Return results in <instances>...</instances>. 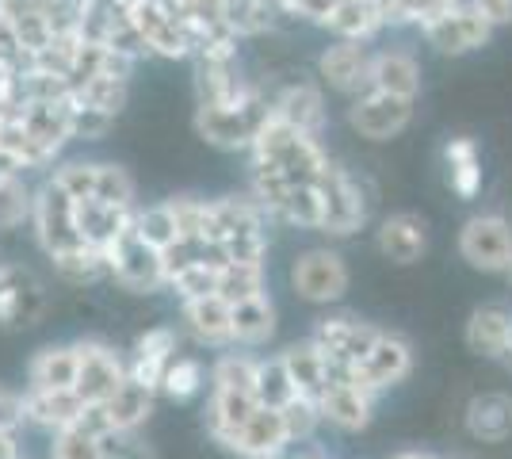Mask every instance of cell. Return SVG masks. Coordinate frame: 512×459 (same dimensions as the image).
Instances as JSON below:
<instances>
[{"instance_id":"obj_1","label":"cell","mask_w":512,"mask_h":459,"mask_svg":"<svg viewBox=\"0 0 512 459\" xmlns=\"http://www.w3.org/2000/svg\"><path fill=\"white\" fill-rule=\"evenodd\" d=\"M272 119V96L260 85H253V92L234 104V108H195V131L203 142H211L218 150H249L253 138L260 134V127Z\"/></svg>"},{"instance_id":"obj_2","label":"cell","mask_w":512,"mask_h":459,"mask_svg":"<svg viewBox=\"0 0 512 459\" xmlns=\"http://www.w3.org/2000/svg\"><path fill=\"white\" fill-rule=\"evenodd\" d=\"M318 192H321V203H325L321 234H329V238H348V234H356V230L367 226L375 199L363 188L360 176H352L348 169L329 161L325 173L318 176Z\"/></svg>"},{"instance_id":"obj_3","label":"cell","mask_w":512,"mask_h":459,"mask_svg":"<svg viewBox=\"0 0 512 459\" xmlns=\"http://www.w3.org/2000/svg\"><path fill=\"white\" fill-rule=\"evenodd\" d=\"M31 226H35V241L43 245L46 257H62V253H73L85 245L81 230H77V199L65 196L50 176L43 180V188H35Z\"/></svg>"},{"instance_id":"obj_4","label":"cell","mask_w":512,"mask_h":459,"mask_svg":"<svg viewBox=\"0 0 512 459\" xmlns=\"http://www.w3.org/2000/svg\"><path fill=\"white\" fill-rule=\"evenodd\" d=\"M348 284H352V272H348V261L337 249L314 245V249L299 253L295 264H291V291L299 295L302 303H341L348 295Z\"/></svg>"},{"instance_id":"obj_5","label":"cell","mask_w":512,"mask_h":459,"mask_svg":"<svg viewBox=\"0 0 512 459\" xmlns=\"http://www.w3.org/2000/svg\"><path fill=\"white\" fill-rule=\"evenodd\" d=\"M459 257L486 276H505L512 264V219L486 211L470 215L459 230Z\"/></svg>"},{"instance_id":"obj_6","label":"cell","mask_w":512,"mask_h":459,"mask_svg":"<svg viewBox=\"0 0 512 459\" xmlns=\"http://www.w3.org/2000/svg\"><path fill=\"white\" fill-rule=\"evenodd\" d=\"M73 345H77V360H81L73 391L81 394L88 406H104L107 398L127 383V360L100 337H85V341H73Z\"/></svg>"},{"instance_id":"obj_7","label":"cell","mask_w":512,"mask_h":459,"mask_svg":"<svg viewBox=\"0 0 512 459\" xmlns=\"http://www.w3.org/2000/svg\"><path fill=\"white\" fill-rule=\"evenodd\" d=\"M409 372H413V345H409L402 333H390L383 329L375 337L371 352L356 364V383H360L367 394H386L390 387L406 383Z\"/></svg>"},{"instance_id":"obj_8","label":"cell","mask_w":512,"mask_h":459,"mask_svg":"<svg viewBox=\"0 0 512 459\" xmlns=\"http://www.w3.org/2000/svg\"><path fill=\"white\" fill-rule=\"evenodd\" d=\"M413 123V100H398L386 92H363L348 100V127L367 142H390Z\"/></svg>"},{"instance_id":"obj_9","label":"cell","mask_w":512,"mask_h":459,"mask_svg":"<svg viewBox=\"0 0 512 459\" xmlns=\"http://www.w3.org/2000/svg\"><path fill=\"white\" fill-rule=\"evenodd\" d=\"M318 85L356 100L363 92H371V50L363 43L337 39L318 54Z\"/></svg>"},{"instance_id":"obj_10","label":"cell","mask_w":512,"mask_h":459,"mask_svg":"<svg viewBox=\"0 0 512 459\" xmlns=\"http://www.w3.org/2000/svg\"><path fill=\"white\" fill-rule=\"evenodd\" d=\"M421 35H425V43L436 46L440 54L463 58V54H474V50H482V46L490 43L493 27L463 0V4H455L451 12L428 20L425 27H421Z\"/></svg>"},{"instance_id":"obj_11","label":"cell","mask_w":512,"mask_h":459,"mask_svg":"<svg viewBox=\"0 0 512 459\" xmlns=\"http://www.w3.org/2000/svg\"><path fill=\"white\" fill-rule=\"evenodd\" d=\"M107 272H111L115 284H123L127 291H142V295H153V291L169 287L161 253L150 249L146 241H138L134 234L107 253Z\"/></svg>"},{"instance_id":"obj_12","label":"cell","mask_w":512,"mask_h":459,"mask_svg":"<svg viewBox=\"0 0 512 459\" xmlns=\"http://www.w3.org/2000/svg\"><path fill=\"white\" fill-rule=\"evenodd\" d=\"M379 333H383L379 326H367V322L352 318V314H329V318H321L318 326H314L310 341L325 352V360L360 364L363 356L371 352V345H375Z\"/></svg>"},{"instance_id":"obj_13","label":"cell","mask_w":512,"mask_h":459,"mask_svg":"<svg viewBox=\"0 0 512 459\" xmlns=\"http://www.w3.org/2000/svg\"><path fill=\"white\" fill-rule=\"evenodd\" d=\"M176 349H180L176 326L146 329V333L134 341V352L127 356V379L150 387V391H161V379H165L169 364L176 360Z\"/></svg>"},{"instance_id":"obj_14","label":"cell","mask_w":512,"mask_h":459,"mask_svg":"<svg viewBox=\"0 0 512 459\" xmlns=\"http://www.w3.org/2000/svg\"><path fill=\"white\" fill-rule=\"evenodd\" d=\"M134 211L130 207H111V203H100V199H81L77 203V230H81L85 245L100 249L107 257L115 245H123L134 234Z\"/></svg>"},{"instance_id":"obj_15","label":"cell","mask_w":512,"mask_h":459,"mask_svg":"<svg viewBox=\"0 0 512 459\" xmlns=\"http://www.w3.org/2000/svg\"><path fill=\"white\" fill-rule=\"evenodd\" d=\"M375 249L390 264H417L428 249V222L413 211H394L375 230Z\"/></svg>"},{"instance_id":"obj_16","label":"cell","mask_w":512,"mask_h":459,"mask_svg":"<svg viewBox=\"0 0 512 459\" xmlns=\"http://www.w3.org/2000/svg\"><path fill=\"white\" fill-rule=\"evenodd\" d=\"M180 318L199 345L211 349H234V306L222 295H207V299H192L180 303Z\"/></svg>"},{"instance_id":"obj_17","label":"cell","mask_w":512,"mask_h":459,"mask_svg":"<svg viewBox=\"0 0 512 459\" xmlns=\"http://www.w3.org/2000/svg\"><path fill=\"white\" fill-rule=\"evenodd\" d=\"M371 88L417 104V96H421V62L402 46L375 50L371 54Z\"/></svg>"},{"instance_id":"obj_18","label":"cell","mask_w":512,"mask_h":459,"mask_svg":"<svg viewBox=\"0 0 512 459\" xmlns=\"http://www.w3.org/2000/svg\"><path fill=\"white\" fill-rule=\"evenodd\" d=\"M85 406L88 402L77 391H35V387L23 391V417H27V425H35L43 433L73 429L85 414Z\"/></svg>"},{"instance_id":"obj_19","label":"cell","mask_w":512,"mask_h":459,"mask_svg":"<svg viewBox=\"0 0 512 459\" xmlns=\"http://www.w3.org/2000/svg\"><path fill=\"white\" fill-rule=\"evenodd\" d=\"M375 402L379 398L363 391L360 383H329L318 398L321 417L329 425H337L341 433H360V429H367L371 417H375Z\"/></svg>"},{"instance_id":"obj_20","label":"cell","mask_w":512,"mask_h":459,"mask_svg":"<svg viewBox=\"0 0 512 459\" xmlns=\"http://www.w3.org/2000/svg\"><path fill=\"white\" fill-rule=\"evenodd\" d=\"M272 111H276L283 123L299 127L302 134H314V138H321L325 119H329L321 85H314V81H295V85L279 88L276 96H272Z\"/></svg>"},{"instance_id":"obj_21","label":"cell","mask_w":512,"mask_h":459,"mask_svg":"<svg viewBox=\"0 0 512 459\" xmlns=\"http://www.w3.org/2000/svg\"><path fill=\"white\" fill-rule=\"evenodd\" d=\"M253 92V81L237 73V62H199L195 58V96L207 108H234Z\"/></svg>"},{"instance_id":"obj_22","label":"cell","mask_w":512,"mask_h":459,"mask_svg":"<svg viewBox=\"0 0 512 459\" xmlns=\"http://www.w3.org/2000/svg\"><path fill=\"white\" fill-rule=\"evenodd\" d=\"M467 345L478 356L505 360L512 349V314L501 303H486L470 314L467 322Z\"/></svg>"},{"instance_id":"obj_23","label":"cell","mask_w":512,"mask_h":459,"mask_svg":"<svg viewBox=\"0 0 512 459\" xmlns=\"http://www.w3.org/2000/svg\"><path fill=\"white\" fill-rule=\"evenodd\" d=\"M77 345H43L27 364V387L35 391H73L77 387Z\"/></svg>"},{"instance_id":"obj_24","label":"cell","mask_w":512,"mask_h":459,"mask_svg":"<svg viewBox=\"0 0 512 459\" xmlns=\"http://www.w3.org/2000/svg\"><path fill=\"white\" fill-rule=\"evenodd\" d=\"M467 433L482 444H501L512 437V398L501 391L474 394L467 402Z\"/></svg>"},{"instance_id":"obj_25","label":"cell","mask_w":512,"mask_h":459,"mask_svg":"<svg viewBox=\"0 0 512 459\" xmlns=\"http://www.w3.org/2000/svg\"><path fill=\"white\" fill-rule=\"evenodd\" d=\"M260 406L253 394H237V391H211L207 402V433L214 437V444H222L226 452H234L237 433L241 425L253 417V410Z\"/></svg>"},{"instance_id":"obj_26","label":"cell","mask_w":512,"mask_h":459,"mask_svg":"<svg viewBox=\"0 0 512 459\" xmlns=\"http://www.w3.org/2000/svg\"><path fill=\"white\" fill-rule=\"evenodd\" d=\"M444 169H448V188L459 199H474L482 192V150L467 134H455L444 142Z\"/></svg>"},{"instance_id":"obj_27","label":"cell","mask_w":512,"mask_h":459,"mask_svg":"<svg viewBox=\"0 0 512 459\" xmlns=\"http://www.w3.org/2000/svg\"><path fill=\"white\" fill-rule=\"evenodd\" d=\"M73 100V96H69ZM69 100H31V104H20L16 115L27 131L35 134L43 146H50L54 153L65 150V142H73L69 134Z\"/></svg>"},{"instance_id":"obj_28","label":"cell","mask_w":512,"mask_h":459,"mask_svg":"<svg viewBox=\"0 0 512 459\" xmlns=\"http://www.w3.org/2000/svg\"><path fill=\"white\" fill-rule=\"evenodd\" d=\"M279 356H283L287 372H291V379H295V391H299L302 398H314V402H318L321 391L329 387V360H325V352L306 337V341L287 345Z\"/></svg>"},{"instance_id":"obj_29","label":"cell","mask_w":512,"mask_h":459,"mask_svg":"<svg viewBox=\"0 0 512 459\" xmlns=\"http://www.w3.org/2000/svg\"><path fill=\"white\" fill-rule=\"evenodd\" d=\"M325 31H333L337 39H348V43H371L379 31L386 27V16L371 4V0H341L329 20L321 23Z\"/></svg>"},{"instance_id":"obj_30","label":"cell","mask_w":512,"mask_h":459,"mask_svg":"<svg viewBox=\"0 0 512 459\" xmlns=\"http://www.w3.org/2000/svg\"><path fill=\"white\" fill-rule=\"evenodd\" d=\"M43 310V287L27 272L12 268V276L0 284V322L4 326H31Z\"/></svg>"},{"instance_id":"obj_31","label":"cell","mask_w":512,"mask_h":459,"mask_svg":"<svg viewBox=\"0 0 512 459\" xmlns=\"http://www.w3.org/2000/svg\"><path fill=\"white\" fill-rule=\"evenodd\" d=\"M276 337V303L268 295L234 306V349H260Z\"/></svg>"},{"instance_id":"obj_32","label":"cell","mask_w":512,"mask_h":459,"mask_svg":"<svg viewBox=\"0 0 512 459\" xmlns=\"http://www.w3.org/2000/svg\"><path fill=\"white\" fill-rule=\"evenodd\" d=\"M153 394L150 387H142V383H134L127 379L119 391L111 394L104 402L107 410V421H111V429H127V433H138L153 414Z\"/></svg>"},{"instance_id":"obj_33","label":"cell","mask_w":512,"mask_h":459,"mask_svg":"<svg viewBox=\"0 0 512 459\" xmlns=\"http://www.w3.org/2000/svg\"><path fill=\"white\" fill-rule=\"evenodd\" d=\"M0 150L8 153V157L20 165V169H43V165H50V161L58 157L50 146H43L35 134L23 127L16 111H12V115L0 123Z\"/></svg>"},{"instance_id":"obj_34","label":"cell","mask_w":512,"mask_h":459,"mask_svg":"<svg viewBox=\"0 0 512 459\" xmlns=\"http://www.w3.org/2000/svg\"><path fill=\"white\" fill-rule=\"evenodd\" d=\"M256 364L260 356L245 349H226L211 364V391H237V394H253L256 387ZM256 398V394H253Z\"/></svg>"},{"instance_id":"obj_35","label":"cell","mask_w":512,"mask_h":459,"mask_svg":"<svg viewBox=\"0 0 512 459\" xmlns=\"http://www.w3.org/2000/svg\"><path fill=\"white\" fill-rule=\"evenodd\" d=\"M218 295L230 306L268 295V272H264V264L226 261L222 264V276H218Z\"/></svg>"},{"instance_id":"obj_36","label":"cell","mask_w":512,"mask_h":459,"mask_svg":"<svg viewBox=\"0 0 512 459\" xmlns=\"http://www.w3.org/2000/svg\"><path fill=\"white\" fill-rule=\"evenodd\" d=\"M134 238L146 241L157 253H165V249H172V245L180 241V230H176V215H172L169 199L134 211Z\"/></svg>"},{"instance_id":"obj_37","label":"cell","mask_w":512,"mask_h":459,"mask_svg":"<svg viewBox=\"0 0 512 459\" xmlns=\"http://www.w3.org/2000/svg\"><path fill=\"white\" fill-rule=\"evenodd\" d=\"M256 402L260 406H272V410H283L291 398H295V379L287 372V364H283V356H260V364H256Z\"/></svg>"},{"instance_id":"obj_38","label":"cell","mask_w":512,"mask_h":459,"mask_svg":"<svg viewBox=\"0 0 512 459\" xmlns=\"http://www.w3.org/2000/svg\"><path fill=\"white\" fill-rule=\"evenodd\" d=\"M218 276H222V264L195 257L188 268H180V272L172 276L169 287L176 291V299H180V303H192V299H207V295H218Z\"/></svg>"},{"instance_id":"obj_39","label":"cell","mask_w":512,"mask_h":459,"mask_svg":"<svg viewBox=\"0 0 512 459\" xmlns=\"http://www.w3.org/2000/svg\"><path fill=\"white\" fill-rule=\"evenodd\" d=\"M92 199L134 211V207H138V184H134V176H130L123 165H115V161H96V192H92Z\"/></svg>"},{"instance_id":"obj_40","label":"cell","mask_w":512,"mask_h":459,"mask_svg":"<svg viewBox=\"0 0 512 459\" xmlns=\"http://www.w3.org/2000/svg\"><path fill=\"white\" fill-rule=\"evenodd\" d=\"M279 219L299 226V230H321L325 219V203H321L318 184H291V192L279 207Z\"/></svg>"},{"instance_id":"obj_41","label":"cell","mask_w":512,"mask_h":459,"mask_svg":"<svg viewBox=\"0 0 512 459\" xmlns=\"http://www.w3.org/2000/svg\"><path fill=\"white\" fill-rule=\"evenodd\" d=\"M73 100L85 104V108L107 111V115H119L130 100V85L127 81H115V77H88L73 88Z\"/></svg>"},{"instance_id":"obj_42","label":"cell","mask_w":512,"mask_h":459,"mask_svg":"<svg viewBox=\"0 0 512 459\" xmlns=\"http://www.w3.org/2000/svg\"><path fill=\"white\" fill-rule=\"evenodd\" d=\"M203 387H207V368L195 356H176L165 379H161V394L172 402H192V398H199Z\"/></svg>"},{"instance_id":"obj_43","label":"cell","mask_w":512,"mask_h":459,"mask_svg":"<svg viewBox=\"0 0 512 459\" xmlns=\"http://www.w3.org/2000/svg\"><path fill=\"white\" fill-rule=\"evenodd\" d=\"M35 207V188H27L23 173L4 176L0 180V230H16L23 222H31Z\"/></svg>"},{"instance_id":"obj_44","label":"cell","mask_w":512,"mask_h":459,"mask_svg":"<svg viewBox=\"0 0 512 459\" xmlns=\"http://www.w3.org/2000/svg\"><path fill=\"white\" fill-rule=\"evenodd\" d=\"M50 261L58 268V276H65L69 284H92L100 276H111L107 272V257L100 249H92V245H81V249L62 253V257H50Z\"/></svg>"},{"instance_id":"obj_45","label":"cell","mask_w":512,"mask_h":459,"mask_svg":"<svg viewBox=\"0 0 512 459\" xmlns=\"http://www.w3.org/2000/svg\"><path fill=\"white\" fill-rule=\"evenodd\" d=\"M283 425H287L291 444H302V440H310L314 433H318V425H325V417H321V406L314 402V398L295 394V398L283 406Z\"/></svg>"},{"instance_id":"obj_46","label":"cell","mask_w":512,"mask_h":459,"mask_svg":"<svg viewBox=\"0 0 512 459\" xmlns=\"http://www.w3.org/2000/svg\"><path fill=\"white\" fill-rule=\"evenodd\" d=\"M50 459H107L100 437H92L85 429H62L50 433Z\"/></svg>"},{"instance_id":"obj_47","label":"cell","mask_w":512,"mask_h":459,"mask_svg":"<svg viewBox=\"0 0 512 459\" xmlns=\"http://www.w3.org/2000/svg\"><path fill=\"white\" fill-rule=\"evenodd\" d=\"M50 180L62 188L65 196L77 199V203L92 199V192H96V161H65V165H58L50 173Z\"/></svg>"},{"instance_id":"obj_48","label":"cell","mask_w":512,"mask_h":459,"mask_svg":"<svg viewBox=\"0 0 512 459\" xmlns=\"http://www.w3.org/2000/svg\"><path fill=\"white\" fill-rule=\"evenodd\" d=\"M111 127H115V115H107V111H96V108H85V104L69 100V134H73V138L100 142V138H104Z\"/></svg>"},{"instance_id":"obj_49","label":"cell","mask_w":512,"mask_h":459,"mask_svg":"<svg viewBox=\"0 0 512 459\" xmlns=\"http://www.w3.org/2000/svg\"><path fill=\"white\" fill-rule=\"evenodd\" d=\"M222 257H226V261L264 264V257H268V234H264V226L230 234V238L222 241Z\"/></svg>"},{"instance_id":"obj_50","label":"cell","mask_w":512,"mask_h":459,"mask_svg":"<svg viewBox=\"0 0 512 459\" xmlns=\"http://www.w3.org/2000/svg\"><path fill=\"white\" fill-rule=\"evenodd\" d=\"M100 444H104L107 459H150V448L138 440V433H127V429L107 433V437H100Z\"/></svg>"},{"instance_id":"obj_51","label":"cell","mask_w":512,"mask_h":459,"mask_svg":"<svg viewBox=\"0 0 512 459\" xmlns=\"http://www.w3.org/2000/svg\"><path fill=\"white\" fill-rule=\"evenodd\" d=\"M23 425H27V417H23V391H12V387L0 383V433L16 437Z\"/></svg>"},{"instance_id":"obj_52","label":"cell","mask_w":512,"mask_h":459,"mask_svg":"<svg viewBox=\"0 0 512 459\" xmlns=\"http://www.w3.org/2000/svg\"><path fill=\"white\" fill-rule=\"evenodd\" d=\"M467 4L482 16V20L490 23L493 31L512 23V0H467Z\"/></svg>"},{"instance_id":"obj_53","label":"cell","mask_w":512,"mask_h":459,"mask_svg":"<svg viewBox=\"0 0 512 459\" xmlns=\"http://www.w3.org/2000/svg\"><path fill=\"white\" fill-rule=\"evenodd\" d=\"M31 12H39V0H0V20L12 23V27H16L23 16H31Z\"/></svg>"},{"instance_id":"obj_54","label":"cell","mask_w":512,"mask_h":459,"mask_svg":"<svg viewBox=\"0 0 512 459\" xmlns=\"http://www.w3.org/2000/svg\"><path fill=\"white\" fill-rule=\"evenodd\" d=\"M371 4L386 16V27H390V23H398V0H371Z\"/></svg>"},{"instance_id":"obj_55","label":"cell","mask_w":512,"mask_h":459,"mask_svg":"<svg viewBox=\"0 0 512 459\" xmlns=\"http://www.w3.org/2000/svg\"><path fill=\"white\" fill-rule=\"evenodd\" d=\"M390 459H444V456H436V452H421V448H402V452H394Z\"/></svg>"},{"instance_id":"obj_56","label":"cell","mask_w":512,"mask_h":459,"mask_svg":"<svg viewBox=\"0 0 512 459\" xmlns=\"http://www.w3.org/2000/svg\"><path fill=\"white\" fill-rule=\"evenodd\" d=\"M16 173H23V169L12 161V157H8V153L0 150V180H4V176H16Z\"/></svg>"},{"instance_id":"obj_57","label":"cell","mask_w":512,"mask_h":459,"mask_svg":"<svg viewBox=\"0 0 512 459\" xmlns=\"http://www.w3.org/2000/svg\"><path fill=\"white\" fill-rule=\"evenodd\" d=\"M8 276H12V264H0V284H4Z\"/></svg>"},{"instance_id":"obj_58","label":"cell","mask_w":512,"mask_h":459,"mask_svg":"<svg viewBox=\"0 0 512 459\" xmlns=\"http://www.w3.org/2000/svg\"><path fill=\"white\" fill-rule=\"evenodd\" d=\"M505 280H509V287H512V264H509V272H505Z\"/></svg>"},{"instance_id":"obj_59","label":"cell","mask_w":512,"mask_h":459,"mask_svg":"<svg viewBox=\"0 0 512 459\" xmlns=\"http://www.w3.org/2000/svg\"><path fill=\"white\" fill-rule=\"evenodd\" d=\"M295 459H321V456H295Z\"/></svg>"}]
</instances>
